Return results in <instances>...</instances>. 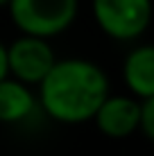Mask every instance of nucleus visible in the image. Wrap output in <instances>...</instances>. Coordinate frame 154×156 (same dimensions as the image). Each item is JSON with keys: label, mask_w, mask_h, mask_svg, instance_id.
Instances as JSON below:
<instances>
[{"label": "nucleus", "mask_w": 154, "mask_h": 156, "mask_svg": "<svg viewBox=\"0 0 154 156\" xmlns=\"http://www.w3.org/2000/svg\"><path fill=\"white\" fill-rule=\"evenodd\" d=\"M95 127L109 138H127L141 127V102L129 95H109L93 115Z\"/></svg>", "instance_id": "5"}, {"label": "nucleus", "mask_w": 154, "mask_h": 156, "mask_svg": "<svg viewBox=\"0 0 154 156\" xmlns=\"http://www.w3.org/2000/svg\"><path fill=\"white\" fill-rule=\"evenodd\" d=\"M2 5H9V0H0V7H2Z\"/></svg>", "instance_id": "10"}, {"label": "nucleus", "mask_w": 154, "mask_h": 156, "mask_svg": "<svg viewBox=\"0 0 154 156\" xmlns=\"http://www.w3.org/2000/svg\"><path fill=\"white\" fill-rule=\"evenodd\" d=\"M98 27L116 41H134L152 23V0H93Z\"/></svg>", "instance_id": "3"}, {"label": "nucleus", "mask_w": 154, "mask_h": 156, "mask_svg": "<svg viewBox=\"0 0 154 156\" xmlns=\"http://www.w3.org/2000/svg\"><path fill=\"white\" fill-rule=\"evenodd\" d=\"M57 63V57L52 52L48 39L23 34L7 48V66L14 79L23 84H36L43 82V77L50 73V68Z\"/></svg>", "instance_id": "4"}, {"label": "nucleus", "mask_w": 154, "mask_h": 156, "mask_svg": "<svg viewBox=\"0 0 154 156\" xmlns=\"http://www.w3.org/2000/svg\"><path fill=\"white\" fill-rule=\"evenodd\" d=\"M9 75V66H7V48L0 43V79H5Z\"/></svg>", "instance_id": "9"}, {"label": "nucleus", "mask_w": 154, "mask_h": 156, "mask_svg": "<svg viewBox=\"0 0 154 156\" xmlns=\"http://www.w3.org/2000/svg\"><path fill=\"white\" fill-rule=\"evenodd\" d=\"M36 109V98L27 84L18 79H0V122H20Z\"/></svg>", "instance_id": "7"}, {"label": "nucleus", "mask_w": 154, "mask_h": 156, "mask_svg": "<svg viewBox=\"0 0 154 156\" xmlns=\"http://www.w3.org/2000/svg\"><path fill=\"white\" fill-rule=\"evenodd\" d=\"M123 79L141 100L154 95V45H138L125 57Z\"/></svg>", "instance_id": "6"}, {"label": "nucleus", "mask_w": 154, "mask_h": 156, "mask_svg": "<svg viewBox=\"0 0 154 156\" xmlns=\"http://www.w3.org/2000/svg\"><path fill=\"white\" fill-rule=\"evenodd\" d=\"M77 7V0H9V16L23 34L52 39L73 25Z\"/></svg>", "instance_id": "2"}, {"label": "nucleus", "mask_w": 154, "mask_h": 156, "mask_svg": "<svg viewBox=\"0 0 154 156\" xmlns=\"http://www.w3.org/2000/svg\"><path fill=\"white\" fill-rule=\"evenodd\" d=\"M141 131L154 143V95L141 102Z\"/></svg>", "instance_id": "8"}, {"label": "nucleus", "mask_w": 154, "mask_h": 156, "mask_svg": "<svg viewBox=\"0 0 154 156\" xmlns=\"http://www.w3.org/2000/svg\"><path fill=\"white\" fill-rule=\"evenodd\" d=\"M107 98V75L98 63L86 59H61L39 84V104L52 120L63 125L93 120Z\"/></svg>", "instance_id": "1"}]
</instances>
